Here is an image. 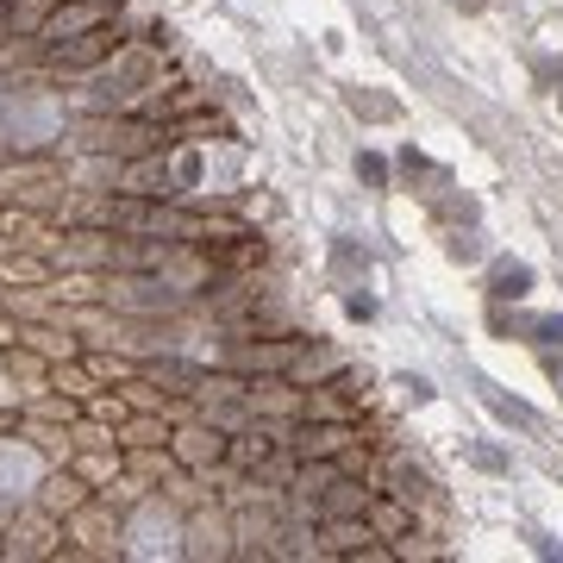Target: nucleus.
<instances>
[{
    "label": "nucleus",
    "instance_id": "15",
    "mask_svg": "<svg viewBox=\"0 0 563 563\" xmlns=\"http://www.w3.org/2000/svg\"><path fill=\"white\" fill-rule=\"evenodd\" d=\"M532 551H539V558H563V544L544 539V532H532Z\"/></svg>",
    "mask_w": 563,
    "mask_h": 563
},
{
    "label": "nucleus",
    "instance_id": "6",
    "mask_svg": "<svg viewBox=\"0 0 563 563\" xmlns=\"http://www.w3.org/2000/svg\"><path fill=\"white\" fill-rule=\"evenodd\" d=\"M344 444H351L344 426H301V432H295V457H332Z\"/></svg>",
    "mask_w": 563,
    "mask_h": 563
},
{
    "label": "nucleus",
    "instance_id": "1",
    "mask_svg": "<svg viewBox=\"0 0 563 563\" xmlns=\"http://www.w3.org/2000/svg\"><path fill=\"white\" fill-rule=\"evenodd\" d=\"M120 32H125V20L113 13V20H101L95 32H81V38L51 44V63H57V69H101L107 57H120V51H125Z\"/></svg>",
    "mask_w": 563,
    "mask_h": 563
},
{
    "label": "nucleus",
    "instance_id": "12",
    "mask_svg": "<svg viewBox=\"0 0 563 563\" xmlns=\"http://www.w3.org/2000/svg\"><path fill=\"white\" fill-rule=\"evenodd\" d=\"M395 388H401V395H407L413 407L432 401V383H426V376H413V369H401V376H395Z\"/></svg>",
    "mask_w": 563,
    "mask_h": 563
},
{
    "label": "nucleus",
    "instance_id": "9",
    "mask_svg": "<svg viewBox=\"0 0 563 563\" xmlns=\"http://www.w3.org/2000/svg\"><path fill=\"white\" fill-rule=\"evenodd\" d=\"M357 181L363 188H388V163L376 151H357Z\"/></svg>",
    "mask_w": 563,
    "mask_h": 563
},
{
    "label": "nucleus",
    "instance_id": "3",
    "mask_svg": "<svg viewBox=\"0 0 563 563\" xmlns=\"http://www.w3.org/2000/svg\"><path fill=\"white\" fill-rule=\"evenodd\" d=\"M101 20H113V7H101V0H57V13H51V25H44L38 38L44 44L81 38V32H95Z\"/></svg>",
    "mask_w": 563,
    "mask_h": 563
},
{
    "label": "nucleus",
    "instance_id": "8",
    "mask_svg": "<svg viewBox=\"0 0 563 563\" xmlns=\"http://www.w3.org/2000/svg\"><path fill=\"white\" fill-rule=\"evenodd\" d=\"M488 407H495V420L520 426V432H539V413H532L526 401H507V395H495V388H488Z\"/></svg>",
    "mask_w": 563,
    "mask_h": 563
},
{
    "label": "nucleus",
    "instance_id": "10",
    "mask_svg": "<svg viewBox=\"0 0 563 563\" xmlns=\"http://www.w3.org/2000/svg\"><path fill=\"white\" fill-rule=\"evenodd\" d=\"M470 463L488 470V476H507V451H501V444H470Z\"/></svg>",
    "mask_w": 563,
    "mask_h": 563
},
{
    "label": "nucleus",
    "instance_id": "14",
    "mask_svg": "<svg viewBox=\"0 0 563 563\" xmlns=\"http://www.w3.org/2000/svg\"><path fill=\"white\" fill-rule=\"evenodd\" d=\"M7 38H20V25H13V7L0 0V44H7Z\"/></svg>",
    "mask_w": 563,
    "mask_h": 563
},
{
    "label": "nucleus",
    "instance_id": "4",
    "mask_svg": "<svg viewBox=\"0 0 563 563\" xmlns=\"http://www.w3.org/2000/svg\"><path fill=\"white\" fill-rule=\"evenodd\" d=\"M176 457L181 463H195V470H207V463H220V457H232V444H225V432L213 426H188V432H176Z\"/></svg>",
    "mask_w": 563,
    "mask_h": 563
},
{
    "label": "nucleus",
    "instance_id": "11",
    "mask_svg": "<svg viewBox=\"0 0 563 563\" xmlns=\"http://www.w3.org/2000/svg\"><path fill=\"white\" fill-rule=\"evenodd\" d=\"M351 107H357V113H369V120H395V101H383V95H363V88H351Z\"/></svg>",
    "mask_w": 563,
    "mask_h": 563
},
{
    "label": "nucleus",
    "instance_id": "13",
    "mask_svg": "<svg viewBox=\"0 0 563 563\" xmlns=\"http://www.w3.org/2000/svg\"><path fill=\"white\" fill-rule=\"evenodd\" d=\"M344 313H351V320H376V295H351Z\"/></svg>",
    "mask_w": 563,
    "mask_h": 563
},
{
    "label": "nucleus",
    "instance_id": "7",
    "mask_svg": "<svg viewBox=\"0 0 563 563\" xmlns=\"http://www.w3.org/2000/svg\"><path fill=\"white\" fill-rule=\"evenodd\" d=\"M57 13V0H13V25H20V38H38L44 25Z\"/></svg>",
    "mask_w": 563,
    "mask_h": 563
},
{
    "label": "nucleus",
    "instance_id": "5",
    "mask_svg": "<svg viewBox=\"0 0 563 563\" xmlns=\"http://www.w3.org/2000/svg\"><path fill=\"white\" fill-rule=\"evenodd\" d=\"M488 295H495V301H526V295H532V263L495 257V269H488Z\"/></svg>",
    "mask_w": 563,
    "mask_h": 563
},
{
    "label": "nucleus",
    "instance_id": "2",
    "mask_svg": "<svg viewBox=\"0 0 563 563\" xmlns=\"http://www.w3.org/2000/svg\"><path fill=\"white\" fill-rule=\"evenodd\" d=\"M120 181H125V195H139V201H169L176 195V169L163 163V151H151V157H132L120 169Z\"/></svg>",
    "mask_w": 563,
    "mask_h": 563
}]
</instances>
